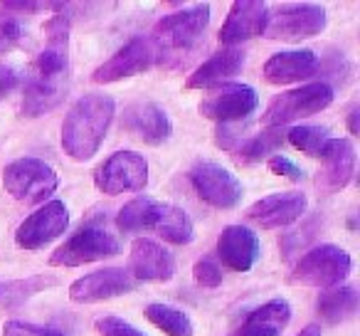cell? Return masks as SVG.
Wrapping results in <instances>:
<instances>
[{
	"mask_svg": "<svg viewBox=\"0 0 360 336\" xmlns=\"http://www.w3.org/2000/svg\"><path fill=\"white\" fill-rule=\"evenodd\" d=\"M215 141H217V146H222V149L237 151L242 144V134H240V129H235V126L220 124V129L215 131Z\"/></svg>",
	"mask_w": 360,
	"mask_h": 336,
	"instance_id": "35",
	"label": "cell"
},
{
	"mask_svg": "<svg viewBox=\"0 0 360 336\" xmlns=\"http://www.w3.org/2000/svg\"><path fill=\"white\" fill-rule=\"evenodd\" d=\"M22 35H25V30H22L20 20L8 15V13H0V55L15 50L20 45Z\"/></svg>",
	"mask_w": 360,
	"mask_h": 336,
	"instance_id": "30",
	"label": "cell"
},
{
	"mask_svg": "<svg viewBox=\"0 0 360 336\" xmlns=\"http://www.w3.org/2000/svg\"><path fill=\"white\" fill-rule=\"evenodd\" d=\"M70 228V208L65 201H47L18 225L15 245L22 250H40L65 235Z\"/></svg>",
	"mask_w": 360,
	"mask_h": 336,
	"instance_id": "12",
	"label": "cell"
},
{
	"mask_svg": "<svg viewBox=\"0 0 360 336\" xmlns=\"http://www.w3.org/2000/svg\"><path fill=\"white\" fill-rule=\"evenodd\" d=\"M321 171L316 176V186L323 188L326 193H338L353 181L355 173V146L350 139H333L330 136L326 141L323 151H321Z\"/></svg>",
	"mask_w": 360,
	"mask_h": 336,
	"instance_id": "18",
	"label": "cell"
},
{
	"mask_svg": "<svg viewBox=\"0 0 360 336\" xmlns=\"http://www.w3.org/2000/svg\"><path fill=\"white\" fill-rule=\"evenodd\" d=\"M306 208H309L306 193H274V196H266L262 201L252 203L247 208V220L257 223V225L266 228V230H276V228H289L296 220H301Z\"/></svg>",
	"mask_w": 360,
	"mask_h": 336,
	"instance_id": "17",
	"label": "cell"
},
{
	"mask_svg": "<svg viewBox=\"0 0 360 336\" xmlns=\"http://www.w3.org/2000/svg\"><path fill=\"white\" fill-rule=\"evenodd\" d=\"M348 131H350V136L360 134V109H358V106H355V109H350V114H348Z\"/></svg>",
	"mask_w": 360,
	"mask_h": 336,
	"instance_id": "38",
	"label": "cell"
},
{
	"mask_svg": "<svg viewBox=\"0 0 360 336\" xmlns=\"http://www.w3.org/2000/svg\"><path fill=\"white\" fill-rule=\"evenodd\" d=\"M193 280L200 287H205V290H217V287L222 285V267L217 265L215 260L202 257V260H198L195 267H193Z\"/></svg>",
	"mask_w": 360,
	"mask_h": 336,
	"instance_id": "31",
	"label": "cell"
},
{
	"mask_svg": "<svg viewBox=\"0 0 360 336\" xmlns=\"http://www.w3.org/2000/svg\"><path fill=\"white\" fill-rule=\"evenodd\" d=\"M259 106V94L250 85H222L200 101V114L217 124H235Z\"/></svg>",
	"mask_w": 360,
	"mask_h": 336,
	"instance_id": "14",
	"label": "cell"
},
{
	"mask_svg": "<svg viewBox=\"0 0 360 336\" xmlns=\"http://www.w3.org/2000/svg\"><path fill=\"white\" fill-rule=\"evenodd\" d=\"M328 139L330 134L326 126H294V129L286 131V141L294 149L304 151L306 156H314V158H319Z\"/></svg>",
	"mask_w": 360,
	"mask_h": 336,
	"instance_id": "29",
	"label": "cell"
},
{
	"mask_svg": "<svg viewBox=\"0 0 360 336\" xmlns=\"http://www.w3.org/2000/svg\"><path fill=\"white\" fill-rule=\"evenodd\" d=\"M266 18H269L266 3H259V0H237V3H232L230 15L222 23L217 37H220L222 45L235 47L257 35H264Z\"/></svg>",
	"mask_w": 360,
	"mask_h": 336,
	"instance_id": "21",
	"label": "cell"
},
{
	"mask_svg": "<svg viewBox=\"0 0 360 336\" xmlns=\"http://www.w3.org/2000/svg\"><path fill=\"white\" fill-rule=\"evenodd\" d=\"M116 228L124 232L150 230L170 245H188L195 237V223L183 208L155 198H134L116 216Z\"/></svg>",
	"mask_w": 360,
	"mask_h": 336,
	"instance_id": "3",
	"label": "cell"
},
{
	"mask_svg": "<svg viewBox=\"0 0 360 336\" xmlns=\"http://www.w3.org/2000/svg\"><path fill=\"white\" fill-rule=\"evenodd\" d=\"M139 282L121 267H109L75 280L70 285V299L77 304H96V301H109L116 297H124L136 290Z\"/></svg>",
	"mask_w": 360,
	"mask_h": 336,
	"instance_id": "15",
	"label": "cell"
},
{
	"mask_svg": "<svg viewBox=\"0 0 360 336\" xmlns=\"http://www.w3.org/2000/svg\"><path fill=\"white\" fill-rule=\"evenodd\" d=\"M291 321V304L281 297L252 309L232 336H281Z\"/></svg>",
	"mask_w": 360,
	"mask_h": 336,
	"instance_id": "23",
	"label": "cell"
},
{
	"mask_svg": "<svg viewBox=\"0 0 360 336\" xmlns=\"http://www.w3.org/2000/svg\"><path fill=\"white\" fill-rule=\"evenodd\" d=\"M326 15L323 6H314V3H291V6H281L279 11L269 13L266 18L264 35L269 40H306V37H316L319 32L326 30Z\"/></svg>",
	"mask_w": 360,
	"mask_h": 336,
	"instance_id": "10",
	"label": "cell"
},
{
	"mask_svg": "<svg viewBox=\"0 0 360 336\" xmlns=\"http://www.w3.org/2000/svg\"><path fill=\"white\" fill-rule=\"evenodd\" d=\"M330 101H333V87L328 82H311V85L276 94L266 106L262 121L269 129H279V126L291 124V121L319 114L326 106H330Z\"/></svg>",
	"mask_w": 360,
	"mask_h": 336,
	"instance_id": "6",
	"label": "cell"
},
{
	"mask_svg": "<svg viewBox=\"0 0 360 336\" xmlns=\"http://www.w3.org/2000/svg\"><path fill=\"white\" fill-rule=\"evenodd\" d=\"M296 336H321V329L316 324H311V326H306L301 334H296Z\"/></svg>",
	"mask_w": 360,
	"mask_h": 336,
	"instance_id": "39",
	"label": "cell"
},
{
	"mask_svg": "<svg viewBox=\"0 0 360 336\" xmlns=\"http://www.w3.org/2000/svg\"><path fill=\"white\" fill-rule=\"evenodd\" d=\"M360 294L353 285H338L333 290L321 292L319 301H316V309L330 324H340V321L350 319V316L358 311Z\"/></svg>",
	"mask_w": 360,
	"mask_h": 336,
	"instance_id": "25",
	"label": "cell"
},
{
	"mask_svg": "<svg viewBox=\"0 0 360 336\" xmlns=\"http://www.w3.org/2000/svg\"><path fill=\"white\" fill-rule=\"evenodd\" d=\"M94 186L106 196L146 191L148 161L136 151H116L94 171Z\"/></svg>",
	"mask_w": 360,
	"mask_h": 336,
	"instance_id": "9",
	"label": "cell"
},
{
	"mask_svg": "<svg viewBox=\"0 0 360 336\" xmlns=\"http://www.w3.org/2000/svg\"><path fill=\"white\" fill-rule=\"evenodd\" d=\"M129 272L136 282H168L175 275V257L163 245L139 237L129 252Z\"/></svg>",
	"mask_w": 360,
	"mask_h": 336,
	"instance_id": "19",
	"label": "cell"
},
{
	"mask_svg": "<svg viewBox=\"0 0 360 336\" xmlns=\"http://www.w3.org/2000/svg\"><path fill=\"white\" fill-rule=\"evenodd\" d=\"M60 186V176L42 158H15L3 168V188L13 201L22 206H40Z\"/></svg>",
	"mask_w": 360,
	"mask_h": 336,
	"instance_id": "4",
	"label": "cell"
},
{
	"mask_svg": "<svg viewBox=\"0 0 360 336\" xmlns=\"http://www.w3.org/2000/svg\"><path fill=\"white\" fill-rule=\"evenodd\" d=\"M45 47L32 62L22 94V116H42L60 106L70 87V20L55 15L45 23Z\"/></svg>",
	"mask_w": 360,
	"mask_h": 336,
	"instance_id": "1",
	"label": "cell"
},
{
	"mask_svg": "<svg viewBox=\"0 0 360 336\" xmlns=\"http://www.w3.org/2000/svg\"><path fill=\"white\" fill-rule=\"evenodd\" d=\"M191 183L193 191L198 193L202 203L220 211L237 208L245 196V186L232 171L215 161H200L191 168Z\"/></svg>",
	"mask_w": 360,
	"mask_h": 336,
	"instance_id": "11",
	"label": "cell"
},
{
	"mask_svg": "<svg viewBox=\"0 0 360 336\" xmlns=\"http://www.w3.org/2000/svg\"><path fill=\"white\" fill-rule=\"evenodd\" d=\"M3 13H40L55 8V3H22V0H8V3H0Z\"/></svg>",
	"mask_w": 360,
	"mask_h": 336,
	"instance_id": "37",
	"label": "cell"
},
{
	"mask_svg": "<svg viewBox=\"0 0 360 336\" xmlns=\"http://www.w3.org/2000/svg\"><path fill=\"white\" fill-rule=\"evenodd\" d=\"M217 257L232 272H250L262 257V242L247 225H227L217 237Z\"/></svg>",
	"mask_w": 360,
	"mask_h": 336,
	"instance_id": "20",
	"label": "cell"
},
{
	"mask_svg": "<svg viewBox=\"0 0 360 336\" xmlns=\"http://www.w3.org/2000/svg\"><path fill=\"white\" fill-rule=\"evenodd\" d=\"M247 62V55L237 47H227L210 57L207 62H202L186 82V89H210V87L220 85V82L235 77L237 72H242Z\"/></svg>",
	"mask_w": 360,
	"mask_h": 336,
	"instance_id": "24",
	"label": "cell"
},
{
	"mask_svg": "<svg viewBox=\"0 0 360 336\" xmlns=\"http://www.w3.org/2000/svg\"><path fill=\"white\" fill-rule=\"evenodd\" d=\"M121 126L129 131L136 141L146 146H160L173 134V121L168 111L155 101H134L126 106L121 116Z\"/></svg>",
	"mask_w": 360,
	"mask_h": 336,
	"instance_id": "16",
	"label": "cell"
},
{
	"mask_svg": "<svg viewBox=\"0 0 360 336\" xmlns=\"http://www.w3.org/2000/svg\"><path fill=\"white\" fill-rule=\"evenodd\" d=\"M94 329L99 331V336H148L119 316H99L94 321Z\"/></svg>",
	"mask_w": 360,
	"mask_h": 336,
	"instance_id": "32",
	"label": "cell"
},
{
	"mask_svg": "<svg viewBox=\"0 0 360 336\" xmlns=\"http://www.w3.org/2000/svg\"><path fill=\"white\" fill-rule=\"evenodd\" d=\"M266 168H269L274 176H281V178H289V181L299 183L306 178V171L301 168V166H296L291 158H286V156L281 154H274L271 158H266Z\"/></svg>",
	"mask_w": 360,
	"mask_h": 336,
	"instance_id": "34",
	"label": "cell"
},
{
	"mask_svg": "<svg viewBox=\"0 0 360 336\" xmlns=\"http://www.w3.org/2000/svg\"><path fill=\"white\" fill-rule=\"evenodd\" d=\"M121 252V242L114 232L104 228H82L72 237H67L50 257L52 267H82L89 262H99Z\"/></svg>",
	"mask_w": 360,
	"mask_h": 336,
	"instance_id": "8",
	"label": "cell"
},
{
	"mask_svg": "<svg viewBox=\"0 0 360 336\" xmlns=\"http://www.w3.org/2000/svg\"><path fill=\"white\" fill-rule=\"evenodd\" d=\"M207 25H210V6L207 3L165 15L163 20L155 23L153 35H150L155 57L163 60V55H180V52L193 50L205 35Z\"/></svg>",
	"mask_w": 360,
	"mask_h": 336,
	"instance_id": "5",
	"label": "cell"
},
{
	"mask_svg": "<svg viewBox=\"0 0 360 336\" xmlns=\"http://www.w3.org/2000/svg\"><path fill=\"white\" fill-rule=\"evenodd\" d=\"M18 87H20V75H18L15 67L0 65V99H6Z\"/></svg>",
	"mask_w": 360,
	"mask_h": 336,
	"instance_id": "36",
	"label": "cell"
},
{
	"mask_svg": "<svg viewBox=\"0 0 360 336\" xmlns=\"http://www.w3.org/2000/svg\"><path fill=\"white\" fill-rule=\"evenodd\" d=\"M3 336H65V334L52 329V326H40V324H30V321L11 319L3 324Z\"/></svg>",
	"mask_w": 360,
	"mask_h": 336,
	"instance_id": "33",
	"label": "cell"
},
{
	"mask_svg": "<svg viewBox=\"0 0 360 336\" xmlns=\"http://www.w3.org/2000/svg\"><path fill=\"white\" fill-rule=\"evenodd\" d=\"M60 285L55 275H32L25 280H8L0 282V306L6 309H18L25 301H30L32 297H37L40 292L52 290Z\"/></svg>",
	"mask_w": 360,
	"mask_h": 336,
	"instance_id": "26",
	"label": "cell"
},
{
	"mask_svg": "<svg viewBox=\"0 0 360 336\" xmlns=\"http://www.w3.org/2000/svg\"><path fill=\"white\" fill-rule=\"evenodd\" d=\"M155 62H158V57H155V47L150 37H134L114 57H109L104 65L96 67L91 82L94 85H114V82L143 75Z\"/></svg>",
	"mask_w": 360,
	"mask_h": 336,
	"instance_id": "13",
	"label": "cell"
},
{
	"mask_svg": "<svg viewBox=\"0 0 360 336\" xmlns=\"http://www.w3.org/2000/svg\"><path fill=\"white\" fill-rule=\"evenodd\" d=\"M353 270V257L338 245H316L294 267V280L316 290H333L343 285Z\"/></svg>",
	"mask_w": 360,
	"mask_h": 336,
	"instance_id": "7",
	"label": "cell"
},
{
	"mask_svg": "<svg viewBox=\"0 0 360 336\" xmlns=\"http://www.w3.org/2000/svg\"><path fill=\"white\" fill-rule=\"evenodd\" d=\"M321 60L316 50L301 47V50H281L271 55L264 65V80L269 85H294V82L309 80V77L319 75Z\"/></svg>",
	"mask_w": 360,
	"mask_h": 336,
	"instance_id": "22",
	"label": "cell"
},
{
	"mask_svg": "<svg viewBox=\"0 0 360 336\" xmlns=\"http://www.w3.org/2000/svg\"><path fill=\"white\" fill-rule=\"evenodd\" d=\"M286 136L279 129H264L257 136L247 139L245 144H240V149L235 151L240 163H259V161L271 158V151H279L284 146Z\"/></svg>",
	"mask_w": 360,
	"mask_h": 336,
	"instance_id": "28",
	"label": "cell"
},
{
	"mask_svg": "<svg viewBox=\"0 0 360 336\" xmlns=\"http://www.w3.org/2000/svg\"><path fill=\"white\" fill-rule=\"evenodd\" d=\"M146 319L160 329L165 336H193L195 334V324L193 319L186 314L183 309L178 306H170V304H148L143 309Z\"/></svg>",
	"mask_w": 360,
	"mask_h": 336,
	"instance_id": "27",
	"label": "cell"
},
{
	"mask_svg": "<svg viewBox=\"0 0 360 336\" xmlns=\"http://www.w3.org/2000/svg\"><path fill=\"white\" fill-rule=\"evenodd\" d=\"M116 114V101L109 94H84L72 104L62 121V149L77 163H84L104 144L106 131Z\"/></svg>",
	"mask_w": 360,
	"mask_h": 336,
	"instance_id": "2",
	"label": "cell"
}]
</instances>
